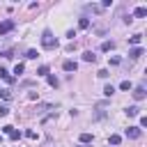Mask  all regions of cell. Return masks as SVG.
Returning a JSON list of instances; mask_svg holds the SVG:
<instances>
[{"mask_svg":"<svg viewBox=\"0 0 147 147\" xmlns=\"http://www.w3.org/2000/svg\"><path fill=\"white\" fill-rule=\"evenodd\" d=\"M41 46H44L46 51L57 48V39L53 37V32H51V30H44V34H41Z\"/></svg>","mask_w":147,"mask_h":147,"instance_id":"cell-1","label":"cell"},{"mask_svg":"<svg viewBox=\"0 0 147 147\" xmlns=\"http://www.w3.org/2000/svg\"><path fill=\"white\" fill-rule=\"evenodd\" d=\"M124 133H126V138H131V140H138V138L142 136V131H140V126H129V129H126Z\"/></svg>","mask_w":147,"mask_h":147,"instance_id":"cell-2","label":"cell"},{"mask_svg":"<svg viewBox=\"0 0 147 147\" xmlns=\"http://www.w3.org/2000/svg\"><path fill=\"white\" fill-rule=\"evenodd\" d=\"M147 96V90H145V85H138V87H133V99L136 101H142Z\"/></svg>","mask_w":147,"mask_h":147,"instance_id":"cell-3","label":"cell"},{"mask_svg":"<svg viewBox=\"0 0 147 147\" xmlns=\"http://www.w3.org/2000/svg\"><path fill=\"white\" fill-rule=\"evenodd\" d=\"M2 131H5L11 140H18V138H21V131H16V129H14V126H9V124H7V126H2Z\"/></svg>","mask_w":147,"mask_h":147,"instance_id":"cell-4","label":"cell"},{"mask_svg":"<svg viewBox=\"0 0 147 147\" xmlns=\"http://www.w3.org/2000/svg\"><path fill=\"white\" fill-rule=\"evenodd\" d=\"M11 30H14V21H2L0 23V34H7Z\"/></svg>","mask_w":147,"mask_h":147,"instance_id":"cell-5","label":"cell"},{"mask_svg":"<svg viewBox=\"0 0 147 147\" xmlns=\"http://www.w3.org/2000/svg\"><path fill=\"white\" fill-rule=\"evenodd\" d=\"M62 69H64V71H76L78 64H76L74 60H64V62H62Z\"/></svg>","mask_w":147,"mask_h":147,"instance_id":"cell-6","label":"cell"},{"mask_svg":"<svg viewBox=\"0 0 147 147\" xmlns=\"http://www.w3.org/2000/svg\"><path fill=\"white\" fill-rule=\"evenodd\" d=\"M78 140H80V145H90V142H92V133H87V131H85V133H80V136H78Z\"/></svg>","mask_w":147,"mask_h":147,"instance_id":"cell-7","label":"cell"},{"mask_svg":"<svg viewBox=\"0 0 147 147\" xmlns=\"http://www.w3.org/2000/svg\"><path fill=\"white\" fill-rule=\"evenodd\" d=\"M133 16H136V18H145V16H147V7H136Z\"/></svg>","mask_w":147,"mask_h":147,"instance_id":"cell-8","label":"cell"},{"mask_svg":"<svg viewBox=\"0 0 147 147\" xmlns=\"http://www.w3.org/2000/svg\"><path fill=\"white\" fill-rule=\"evenodd\" d=\"M140 41H142V34H133V37H129V44L136 48V46H140Z\"/></svg>","mask_w":147,"mask_h":147,"instance_id":"cell-9","label":"cell"},{"mask_svg":"<svg viewBox=\"0 0 147 147\" xmlns=\"http://www.w3.org/2000/svg\"><path fill=\"white\" fill-rule=\"evenodd\" d=\"M140 55H142V48H140V46H136V48L129 51V57H133V60H138Z\"/></svg>","mask_w":147,"mask_h":147,"instance_id":"cell-10","label":"cell"},{"mask_svg":"<svg viewBox=\"0 0 147 147\" xmlns=\"http://www.w3.org/2000/svg\"><path fill=\"white\" fill-rule=\"evenodd\" d=\"M83 60H85V62H96V55H94L92 51H85V53H83Z\"/></svg>","mask_w":147,"mask_h":147,"instance_id":"cell-11","label":"cell"},{"mask_svg":"<svg viewBox=\"0 0 147 147\" xmlns=\"http://www.w3.org/2000/svg\"><path fill=\"white\" fill-rule=\"evenodd\" d=\"M0 78H2V80H7V83H14V78L9 76V71H7V69H2V67H0Z\"/></svg>","mask_w":147,"mask_h":147,"instance_id":"cell-12","label":"cell"},{"mask_svg":"<svg viewBox=\"0 0 147 147\" xmlns=\"http://www.w3.org/2000/svg\"><path fill=\"white\" fill-rule=\"evenodd\" d=\"M138 113H140V108H138V106H129V108H126V115H129V117H136Z\"/></svg>","mask_w":147,"mask_h":147,"instance_id":"cell-13","label":"cell"},{"mask_svg":"<svg viewBox=\"0 0 147 147\" xmlns=\"http://www.w3.org/2000/svg\"><path fill=\"white\" fill-rule=\"evenodd\" d=\"M119 90H124V92H129V90H133V85H131V80H122V83H119Z\"/></svg>","mask_w":147,"mask_h":147,"instance_id":"cell-14","label":"cell"},{"mask_svg":"<svg viewBox=\"0 0 147 147\" xmlns=\"http://www.w3.org/2000/svg\"><path fill=\"white\" fill-rule=\"evenodd\" d=\"M78 28H80V30H87V28H90V18H80V21H78Z\"/></svg>","mask_w":147,"mask_h":147,"instance_id":"cell-15","label":"cell"},{"mask_svg":"<svg viewBox=\"0 0 147 147\" xmlns=\"http://www.w3.org/2000/svg\"><path fill=\"white\" fill-rule=\"evenodd\" d=\"M115 48V41H103L101 44V51H113Z\"/></svg>","mask_w":147,"mask_h":147,"instance_id":"cell-16","label":"cell"},{"mask_svg":"<svg viewBox=\"0 0 147 147\" xmlns=\"http://www.w3.org/2000/svg\"><path fill=\"white\" fill-rule=\"evenodd\" d=\"M23 69H25V64H23V62H16V67H14V74H16V76H21V74H23Z\"/></svg>","mask_w":147,"mask_h":147,"instance_id":"cell-17","label":"cell"},{"mask_svg":"<svg viewBox=\"0 0 147 147\" xmlns=\"http://www.w3.org/2000/svg\"><path fill=\"white\" fill-rule=\"evenodd\" d=\"M46 78H48V85H51V87H57V85H60V80H57L55 76H51V74H48Z\"/></svg>","mask_w":147,"mask_h":147,"instance_id":"cell-18","label":"cell"},{"mask_svg":"<svg viewBox=\"0 0 147 147\" xmlns=\"http://www.w3.org/2000/svg\"><path fill=\"white\" fill-rule=\"evenodd\" d=\"M37 76H48V67H46V64H41V67L37 69Z\"/></svg>","mask_w":147,"mask_h":147,"instance_id":"cell-19","label":"cell"},{"mask_svg":"<svg viewBox=\"0 0 147 147\" xmlns=\"http://www.w3.org/2000/svg\"><path fill=\"white\" fill-rule=\"evenodd\" d=\"M119 142H122V136L113 133V136H110V145H119Z\"/></svg>","mask_w":147,"mask_h":147,"instance_id":"cell-20","label":"cell"},{"mask_svg":"<svg viewBox=\"0 0 147 147\" xmlns=\"http://www.w3.org/2000/svg\"><path fill=\"white\" fill-rule=\"evenodd\" d=\"M113 92H115L113 85H106V87H103V94H106V96H113Z\"/></svg>","mask_w":147,"mask_h":147,"instance_id":"cell-21","label":"cell"},{"mask_svg":"<svg viewBox=\"0 0 147 147\" xmlns=\"http://www.w3.org/2000/svg\"><path fill=\"white\" fill-rule=\"evenodd\" d=\"M37 55H39V53H37V51H34V48H30V51H28V53H25V57H30V60H34V57H37Z\"/></svg>","mask_w":147,"mask_h":147,"instance_id":"cell-22","label":"cell"},{"mask_svg":"<svg viewBox=\"0 0 147 147\" xmlns=\"http://www.w3.org/2000/svg\"><path fill=\"white\" fill-rule=\"evenodd\" d=\"M9 115V108L7 106H0V117H7Z\"/></svg>","mask_w":147,"mask_h":147,"instance_id":"cell-23","label":"cell"},{"mask_svg":"<svg viewBox=\"0 0 147 147\" xmlns=\"http://www.w3.org/2000/svg\"><path fill=\"white\" fill-rule=\"evenodd\" d=\"M96 76H99V78H108V71H106V69H101V71H96Z\"/></svg>","mask_w":147,"mask_h":147,"instance_id":"cell-24","label":"cell"},{"mask_svg":"<svg viewBox=\"0 0 147 147\" xmlns=\"http://www.w3.org/2000/svg\"><path fill=\"white\" fill-rule=\"evenodd\" d=\"M78 147H87V145H78Z\"/></svg>","mask_w":147,"mask_h":147,"instance_id":"cell-25","label":"cell"},{"mask_svg":"<svg viewBox=\"0 0 147 147\" xmlns=\"http://www.w3.org/2000/svg\"><path fill=\"white\" fill-rule=\"evenodd\" d=\"M0 140H2V138H0Z\"/></svg>","mask_w":147,"mask_h":147,"instance_id":"cell-26","label":"cell"}]
</instances>
